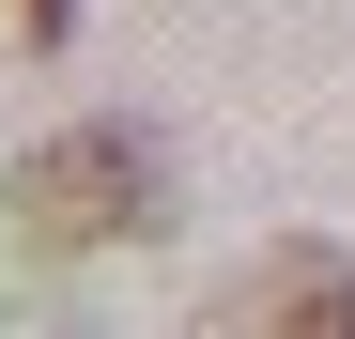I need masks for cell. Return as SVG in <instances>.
Returning a JSON list of instances; mask_svg holds the SVG:
<instances>
[{
	"label": "cell",
	"instance_id": "6da1fadb",
	"mask_svg": "<svg viewBox=\"0 0 355 339\" xmlns=\"http://www.w3.org/2000/svg\"><path fill=\"white\" fill-rule=\"evenodd\" d=\"M0 232H16L31 262H93V247L170 232V139L139 124V108H78L62 139H31L16 170H0Z\"/></svg>",
	"mask_w": 355,
	"mask_h": 339
},
{
	"label": "cell",
	"instance_id": "7a4b0ae2",
	"mask_svg": "<svg viewBox=\"0 0 355 339\" xmlns=\"http://www.w3.org/2000/svg\"><path fill=\"white\" fill-rule=\"evenodd\" d=\"M201 339H355V247H324V232L248 247V262L216 277Z\"/></svg>",
	"mask_w": 355,
	"mask_h": 339
},
{
	"label": "cell",
	"instance_id": "3957f363",
	"mask_svg": "<svg viewBox=\"0 0 355 339\" xmlns=\"http://www.w3.org/2000/svg\"><path fill=\"white\" fill-rule=\"evenodd\" d=\"M16 46H31V62H62V46H78V0H16Z\"/></svg>",
	"mask_w": 355,
	"mask_h": 339
}]
</instances>
